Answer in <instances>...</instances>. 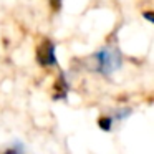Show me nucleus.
I'll use <instances>...</instances> for the list:
<instances>
[{"instance_id": "obj_1", "label": "nucleus", "mask_w": 154, "mask_h": 154, "mask_svg": "<svg viewBox=\"0 0 154 154\" xmlns=\"http://www.w3.org/2000/svg\"><path fill=\"white\" fill-rule=\"evenodd\" d=\"M91 70L103 76H109L123 65V55L116 47H103L91 55Z\"/></svg>"}, {"instance_id": "obj_2", "label": "nucleus", "mask_w": 154, "mask_h": 154, "mask_svg": "<svg viewBox=\"0 0 154 154\" xmlns=\"http://www.w3.org/2000/svg\"><path fill=\"white\" fill-rule=\"evenodd\" d=\"M35 57H37V61L40 66L50 68L57 65V55H55V43L50 40V38H43L42 43L37 47V51H35Z\"/></svg>"}, {"instance_id": "obj_3", "label": "nucleus", "mask_w": 154, "mask_h": 154, "mask_svg": "<svg viewBox=\"0 0 154 154\" xmlns=\"http://www.w3.org/2000/svg\"><path fill=\"white\" fill-rule=\"evenodd\" d=\"M68 91H70V83H68L65 73H60L53 85V100L60 101V100H66Z\"/></svg>"}, {"instance_id": "obj_4", "label": "nucleus", "mask_w": 154, "mask_h": 154, "mask_svg": "<svg viewBox=\"0 0 154 154\" xmlns=\"http://www.w3.org/2000/svg\"><path fill=\"white\" fill-rule=\"evenodd\" d=\"M113 118L111 116H100L98 118V126H100V129H103V131H111V128H113Z\"/></svg>"}, {"instance_id": "obj_5", "label": "nucleus", "mask_w": 154, "mask_h": 154, "mask_svg": "<svg viewBox=\"0 0 154 154\" xmlns=\"http://www.w3.org/2000/svg\"><path fill=\"white\" fill-rule=\"evenodd\" d=\"M4 154H23V144L15 141L12 146H8L7 149L4 151Z\"/></svg>"}, {"instance_id": "obj_6", "label": "nucleus", "mask_w": 154, "mask_h": 154, "mask_svg": "<svg viewBox=\"0 0 154 154\" xmlns=\"http://www.w3.org/2000/svg\"><path fill=\"white\" fill-rule=\"evenodd\" d=\"M131 113H133V109H131V108H123V109L116 111V113H114V116H111V118H113V121H116V119H126V118L131 116Z\"/></svg>"}, {"instance_id": "obj_7", "label": "nucleus", "mask_w": 154, "mask_h": 154, "mask_svg": "<svg viewBox=\"0 0 154 154\" xmlns=\"http://www.w3.org/2000/svg\"><path fill=\"white\" fill-rule=\"evenodd\" d=\"M50 5H51V8H53V12H60L61 0H50Z\"/></svg>"}, {"instance_id": "obj_8", "label": "nucleus", "mask_w": 154, "mask_h": 154, "mask_svg": "<svg viewBox=\"0 0 154 154\" xmlns=\"http://www.w3.org/2000/svg\"><path fill=\"white\" fill-rule=\"evenodd\" d=\"M144 18L146 20H149V22H154V17H152V12H144Z\"/></svg>"}]
</instances>
